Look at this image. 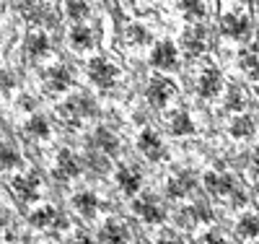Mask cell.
Instances as JSON below:
<instances>
[{"label": "cell", "instance_id": "cell-36", "mask_svg": "<svg viewBox=\"0 0 259 244\" xmlns=\"http://www.w3.org/2000/svg\"><path fill=\"white\" fill-rule=\"evenodd\" d=\"M251 164H254V171L259 174V148H254V159H251Z\"/></svg>", "mask_w": 259, "mask_h": 244}, {"label": "cell", "instance_id": "cell-28", "mask_svg": "<svg viewBox=\"0 0 259 244\" xmlns=\"http://www.w3.org/2000/svg\"><path fill=\"white\" fill-rule=\"evenodd\" d=\"M65 11H68V18H73L75 24L89 18V3H83V0H65Z\"/></svg>", "mask_w": 259, "mask_h": 244}, {"label": "cell", "instance_id": "cell-27", "mask_svg": "<svg viewBox=\"0 0 259 244\" xmlns=\"http://www.w3.org/2000/svg\"><path fill=\"white\" fill-rule=\"evenodd\" d=\"M226 107L233 109V112H241V109L246 107V94H244V88L231 86L228 94H226Z\"/></svg>", "mask_w": 259, "mask_h": 244}, {"label": "cell", "instance_id": "cell-5", "mask_svg": "<svg viewBox=\"0 0 259 244\" xmlns=\"http://www.w3.org/2000/svg\"><path fill=\"white\" fill-rule=\"evenodd\" d=\"M182 50L189 55V57H197L207 50V31L200 26V24H192L184 37H182Z\"/></svg>", "mask_w": 259, "mask_h": 244}, {"label": "cell", "instance_id": "cell-25", "mask_svg": "<svg viewBox=\"0 0 259 244\" xmlns=\"http://www.w3.org/2000/svg\"><path fill=\"white\" fill-rule=\"evenodd\" d=\"M251 132H254V120L251 117H246V115L233 117V122H231V135L233 138H249Z\"/></svg>", "mask_w": 259, "mask_h": 244}, {"label": "cell", "instance_id": "cell-22", "mask_svg": "<svg viewBox=\"0 0 259 244\" xmlns=\"http://www.w3.org/2000/svg\"><path fill=\"white\" fill-rule=\"evenodd\" d=\"M236 231H239L244 239H254L259 236V218L254 213H246L239 218V224H236Z\"/></svg>", "mask_w": 259, "mask_h": 244}, {"label": "cell", "instance_id": "cell-8", "mask_svg": "<svg viewBox=\"0 0 259 244\" xmlns=\"http://www.w3.org/2000/svg\"><path fill=\"white\" fill-rule=\"evenodd\" d=\"M138 148L145 153V156H148L150 161L163 159V143H161V138H158V132H156V130H150V127H145V130L140 132V138H138Z\"/></svg>", "mask_w": 259, "mask_h": 244}, {"label": "cell", "instance_id": "cell-23", "mask_svg": "<svg viewBox=\"0 0 259 244\" xmlns=\"http://www.w3.org/2000/svg\"><path fill=\"white\" fill-rule=\"evenodd\" d=\"M96 146L104 151V153H114L117 148H119V141H117V135H114V132H109V130H106V127H99L96 130Z\"/></svg>", "mask_w": 259, "mask_h": 244}, {"label": "cell", "instance_id": "cell-2", "mask_svg": "<svg viewBox=\"0 0 259 244\" xmlns=\"http://www.w3.org/2000/svg\"><path fill=\"white\" fill-rule=\"evenodd\" d=\"M119 68L114 62H109V60H104V57H94V60H89V78L96 83V86H101V88H109V86H114L117 81H119Z\"/></svg>", "mask_w": 259, "mask_h": 244}, {"label": "cell", "instance_id": "cell-9", "mask_svg": "<svg viewBox=\"0 0 259 244\" xmlns=\"http://www.w3.org/2000/svg\"><path fill=\"white\" fill-rule=\"evenodd\" d=\"M133 211L143 218V221H148V224H161V221L166 218V213L161 211V205L153 200V197H140V200H135V205H133Z\"/></svg>", "mask_w": 259, "mask_h": 244}, {"label": "cell", "instance_id": "cell-4", "mask_svg": "<svg viewBox=\"0 0 259 244\" xmlns=\"http://www.w3.org/2000/svg\"><path fill=\"white\" fill-rule=\"evenodd\" d=\"M150 62H153L158 71H174L177 62H179V52L168 39H161L153 47V52H150Z\"/></svg>", "mask_w": 259, "mask_h": 244}, {"label": "cell", "instance_id": "cell-30", "mask_svg": "<svg viewBox=\"0 0 259 244\" xmlns=\"http://www.w3.org/2000/svg\"><path fill=\"white\" fill-rule=\"evenodd\" d=\"M241 71L251 78V81H259V55H244L241 57Z\"/></svg>", "mask_w": 259, "mask_h": 244}, {"label": "cell", "instance_id": "cell-24", "mask_svg": "<svg viewBox=\"0 0 259 244\" xmlns=\"http://www.w3.org/2000/svg\"><path fill=\"white\" fill-rule=\"evenodd\" d=\"M55 221H57V211H55V208H50V205H41V208H36V211L31 213V224H34V226H39V229L52 226Z\"/></svg>", "mask_w": 259, "mask_h": 244}, {"label": "cell", "instance_id": "cell-32", "mask_svg": "<svg viewBox=\"0 0 259 244\" xmlns=\"http://www.w3.org/2000/svg\"><path fill=\"white\" fill-rule=\"evenodd\" d=\"M187 190H189V180H187V177H184V180H168V195L171 197H182Z\"/></svg>", "mask_w": 259, "mask_h": 244}, {"label": "cell", "instance_id": "cell-13", "mask_svg": "<svg viewBox=\"0 0 259 244\" xmlns=\"http://www.w3.org/2000/svg\"><path fill=\"white\" fill-rule=\"evenodd\" d=\"M117 182H119V187H122L127 195H133V192L140 190L143 177H140V171H138L135 166H119V169H117Z\"/></svg>", "mask_w": 259, "mask_h": 244}, {"label": "cell", "instance_id": "cell-3", "mask_svg": "<svg viewBox=\"0 0 259 244\" xmlns=\"http://www.w3.org/2000/svg\"><path fill=\"white\" fill-rule=\"evenodd\" d=\"M148 101L153 104V107H166L171 99L177 96V86H174V81H168V78H150V83H148Z\"/></svg>", "mask_w": 259, "mask_h": 244}, {"label": "cell", "instance_id": "cell-7", "mask_svg": "<svg viewBox=\"0 0 259 244\" xmlns=\"http://www.w3.org/2000/svg\"><path fill=\"white\" fill-rule=\"evenodd\" d=\"M221 86H223V78L221 73L215 71V68H205L197 78V94L202 99H212V96H218L221 94Z\"/></svg>", "mask_w": 259, "mask_h": 244}, {"label": "cell", "instance_id": "cell-31", "mask_svg": "<svg viewBox=\"0 0 259 244\" xmlns=\"http://www.w3.org/2000/svg\"><path fill=\"white\" fill-rule=\"evenodd\" d=\"M0 166H3V169H13V166H18V156H16V151H13V148H8L3 141H0Z\"/></svg>", "mask_w": 259, "mask_h": 244}, {"label": "cell", "instance_id": "cell-19", "mask_svg": "<svg viewBox=\"0 0 259 244\" xmlns=\"http://www.w3.org/2000/svg\"><path fill=\"white\" fill-rule=\"evenodd\" d=\"M73 205H75V211L78 213H83V216H94L96 213V208H99V200H96V195L94 192H89V190H85V192H78L75 197H73Z\"/></svg>", "mask_w": 259, "mask_h": 244}, {"label": "cell", "instance_id": "cell-20", "mask_svg": "<svg viewBox=\"0 0 259 244\" xmlns=\"http://www.w3.org/2000/svg\"><path fill=\"white\" fill-rule=\"evenodd\" d=\"M179 8H182L187 21H202L205 13H207L205 0H179Z\"/></svg>", "mask_w": 259, "mask_h": 244}, {"label": "cell", "instance_id": "cell-10", "mask_svg": "<svg viewBox=\"0 0 259 244\" xmlns=\"http://www.w3.org/2000/svg\"><path fill=\"white\" fill-rule=\"evenodd\" d=\"M101 239H104V244H127V239H130V229H127L124 221L112 218V221H106V224H104V229H101Z\"/></svg>", "mask_w": 259, "mask_h": 244}, {"label": "cell", "instance_id": "cell-1", "mask_svg": "<svg viewBox=\"0 0 259 244\" xmlns=\"http://www.w3.org/2000/svg\"><path fill=\"white\" fill-rule=\"evenodd\" d=\"M221 29L228 39H249L251 37V18L244 8H228L221 18Z\"/></svg>", "mask_w": 259, "mask_h": 244}, {"label": "cell", "instance_id": "cell-29", "mask_svg": "<svg viewBox=\"0 0 259 244\" xmlns=\"http://www.w3.org/2000/svg\"><path fill=\"white\" fill-rule=\"evenodd\" d=\"M124 37H127V44H133V47H140V44L148 42V31L140 24H130L124 29Z\"/></svg>", "mask_w": 259, "mask_h": 244}, {"label": "cell", "instance_id": "cell-35", "mask_svg": "<svg viewBox=\"0 0 259 244\" xmlns=\"http://www.w3.org/2000/svg\"><path fill=\"white\" fill-rule=\"evenodd\" d=\"M73 244H94V239H89L85 234H80V236H75V241Z\"/></svg>", "mask_w": 259, "mask_h": 244}, {"label": "cell", "instance_id": "cell-18", "mask_svg": "<svg viewBox=\"0 0 259 244\" xmlns=\"http://www.w3.org/2000/svg\"><path fill=\"white\" fill-rule=\"evenodd\" d=\"M205 187H207L210 192H215V195H226V192L233 190V180H231L228 174H215V171H210V174H205Z\"/></svg>", "mask_w": 259, "mask_h": 244}, {"label": "cell", "instance_id": "cell-11", "mask_svg": "<svg viewBox=\"0 0 259 244\" xmlns=\"http://www.w3.org/2000/svg\"><path fill=\"white\" fill-rule=\"evenodd\" d=\"M45 83H47V88H50V94L68 91V86H70V73H68V68H62V65H52V68H47Z\"/></svg>", "mask_w": 259, "mask_h": 244}, {"label": "cell", "instance_id": "cell-38", "mask_svg": "<svg viewBox=\"0 0 259 244\" xmlns=\"http://www.w3.org/2000/svg\"><path fill=\"white\" fill-rule=\"evenodd\" d=\"M254 91H256V96H259V86H256V88H254Z\"/></svg>", "mask_w": 259, "mask_h": 244}, {"label": "cell", "instance_id": "cell-37", "mask_svg": "<svg viewBox=\"0 0 259 244\" xmlns=\"http://www.w3.org/2000/svg\"><path fill=\"white\" fill-rule=\"evenodd\" d=\"M0 16H3V3H0Z\"/></svg>", "mask_w": 259, "mask_h": 244}, {"label": "cell", "instance_id": "cell-14", "mask_svg": "<svg viewBox=\"0 0 259 244\" xmlns=\"http://www.w3.org/2000/svg\"><path fill=\"white\" fill-rule=\"evenodd\" d=\"M21 13H24V18L31 21V24H41V21H47V18L52 21L47 6L41 3V0H24V3H21Z\"/></svg>", "mask_w": 259, "mask_h": 244}, {"label": "cell", "instance_id": "cell-12", "mask_svg": "<svg viewBox=\"0 0 259 244\" xmlns=\"http://www.w3.org/2000/svg\"><path fill=\"white\" fill-rule=\"evenodd\" d=\"M13 190L21 200H36L39 197V174H24L13 180Z\"/></svg>", "mask_w": 259, "mask_h": 244}, {"label": "cell", "instance_id": "cell-6", "mask_svg": "<svg viewBox=\"0 0 259 244\" xmlns=\"http://www.w3.org/2000/svg\"><path fill=\"white\" fill-rule=\"evenodd\" d=\"M89 115H94V101L85 99V96H73V99L60 104V117L70 120V122H78Z\"/></svg>", "mask_w": 259, "mask_h": 244}, {"label": "cell", "instance_id": "cell-17", "mask_svg": "<svg viewBox=\"0 0 259 244\" xmlns=\"http://www.w3.org/2000/svg\"><path fill=\"white\" fill-rule=\"evenodd\" d=\"M26 52L31 57H41V55H47L50 52V39L45 31H31L26 37Z\"/></svg>", "mask_w": 259, "mask_h": 244}, {"label": "cell", "instance_id": "cell-34", "mask_svg": "<svg viewBox=\"0 0 259 244\" xmlns=\"http://www.w3.org/2000/svg\"><path fill=\"white\" fill-rule=\"evenodd\" d=\"M156 244H184V241L179 239V234H174V231H166V234H163Z\"/></svg>", "mask_w": 259, "mask_h": 244}, {"label": "cell", "instance_id": "cell-21", "mask_svg": "<svg viewBox=\"0 0 259 244\" xmlns=\"http://www.w3.org/2000/svg\"><path fill=\"white\" fill-rule=\"evenodd\" d=\"M57 174L60 177H78V171H80V166H78V161H75V156L70 151H60V156H57Z\"/></svg>", "mask_w": 259, "mask_h": 244}, {"label": "cell", "instance_id": "cell-15", "mask_svg": "<svg viewBox=\"0 0 259 244\" xmlns=\"http://www.w3.org/2000/svg\"><path fill=\"white\" fill-rule=\"evenodd\" d=\"M68 39H70V44H73V50H78V52L94 47V31L85 26V24H75V26L70 29Z\"/></svg>", "mask_w": 259, "mask_h": 244}, {"label": "cell", "instance_id": "cell-16", "mask_svg": "<svg viewBox=\"0 0 259 244\" xmlns=\"http://www.w3.org/2000/svg\"><path fill=\"white\" fill-rule=\"evenodd\" d=\"M168 130H171V135H189V132L194 130V122H192L189 112L177 109V112L168 117Z\"/></svg>", "mask_w": 259, "mask_h": 244}, {"label": "cell", "instance_id": "cell-33", "mask_svg": "<svg viewBox=\"0 0 259 244\" xmlns=\"http://www.w3.org/2000/svg\"><path fill=\"white\" fill-rule=\"evenodd\" d=\"M200 244H226V239H223L218 231H207V234L200 239Z\"/></svg>", "mask_w": 259, "mask_h": 244}, {"label": "cell", "instance_id": "cell-26", "mask_svg": "<svg viewBox=\"0 0 259 244\" xmlns=\"http://www.w3.org/2000/svg\"><path fill=\"white\" fill-rule=\"evenodd\" d=\"M26 132L34 138H47L50 135V122L47 117H41V115H34L29 122H26Z\"/></svg>", "mask_w": 259, "mask_h": 244}]
</instances>
